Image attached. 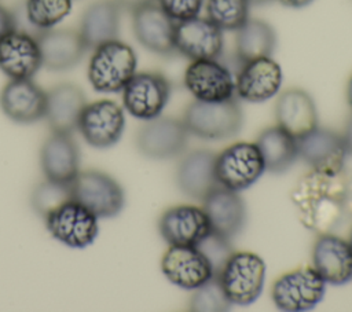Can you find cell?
Segmentation results:
<instances>
[{
    "mask_svg": "<svg viewBox=\"0 0 352 312\" xmlns=\"http://www.w3.org/2000/svg\"><path fill=\"white\" fill-rule=\"evenodd\" d=\"M300 223L316 235L336 234L352 221V177L344 170L327 175L311 170L290 194Z\"/></svg>",
    "mask_w": 352,
    "mask_h": 312,
    "instance_id": "cell-1",
    "label": "cell"
},
{
    "mask_svg": "<svg viewBox=\"0 0 352 312\" xmlns=\"http://www.w3.org/2000/svg\"><path fill=\"white\" fill-rule=\"evenodd\" d=\"M138 58L133 48L116 38L94 49L88 63V81L96 92H121L136 73Z\"/></svg>",
    "mask_w": 352,
    "mask_h": 312,
    "instance_id": "cell-2",
    "label": "cell"
},
{
    "mask_svg": "<svg viewBox=\"0 0 352 312\" xmlns=\"http://www.w3.org/2000/svg\"><path fill=\"white\" fill-rule=\"evenodd\" d=\"M182 120L190 135L219 142L232 137L241 131L243 113L235 96L220 102L194 99L187 106Z\"/></svg>",
    "mask_w": 352,
    "mask_h": 312,
    "instance_id": "cell-3",
    "label": "cell"
},
{
    "mask_svg": "<svg viewBox=\"0 0 352 312\" xmlns=\"http://www.w3.org/2000/svg\"><path fill=\"white\" fill-rule=\"evenodd\" d=\"M265 263L253 252H232L219 278L232 305L248 307L261 294L265 282Z\"/></svg>",
    "mask_w": 352,
    "mask_h": 312,
    "instance_id": "cell-4",
    "label": "cell"
},
{
    "mask_svg": "<svg viewBox=\"0 0 352 312\" xmlns=\"http://www.w3.org/2000/svg\"><path fill=\"white\" fill-rule=\"evenodd\" d=\"M326 282L314 267H301L280 275L272 285L274 305L285 312L314 309L324 297Z\"/></svg>",
    "mask_w": 352,
    "mask_h": 312,
    "instance_id": "cell-5",
    "label": "cell"
},
{
    "mask_svg": "<svg viewBox=\"0 0 352 312\" xmlns=\"http://www.w3.org/2000/svg\"><path fill=\"white\" fill-rule=\"evenodd\" d=\"M70 186L73 199L85 206L98 219L114 217L125 205L122 187L104 172L95 169L78 172Z\"/></svg>",
    "mask_w": 352,
    "mask_h": 312,
    "instance_id": "cell-6",
    "label": "cell"
},
{
    "mask_svg": "<svg viewBox=\"0 0 352 312\" xmlns=\"http://www.w3.org/2000/svg\"><path fill=\"white\" fill-rule=\"evenodd\" d=\"M216 176L220 186L242 191L252 187L265 172L256 143L236 142L216 154Z\"/></svg>",
    "mask_w": 352,
    "mask_h": 312,
    "instance_id": "cell-7",
    "label": "cell"
},
{
    "mask_svg": "<svg viewBox=\"0 0 352 312\" xmlns=\"http://www.w3.org/2000/svg\"><path fill=\"white\" fill-rule=\"evenodd\" d=\"M169 98L170 82L158 71L135 73L122 89L124 109L143 121L160 117Z\"/></svg>",
    "mask_w": 352,
    "mask_h": 312,
    "instance_id": "cell-8",
    "label": "cell"
},
{
    "mask_svg": "<svg viewBox=\"0 0 352 312\" xmlns=\"http://www.w3.org/2000/svg\"><path fill=\"white\" fill-rule=\"evenodd\" d=\"M44 221L54 239L73 249L89 246L99 234L98 217L74 199L52 210Z\"/></svg>",
    "mask_w": 352,
    "mask_h": 312,
    "instance_id": "cell-9",
    "label": "cell"
},
{
    "mask_svg": "<svg viewBox=\"0 0 352 312\" xmlns=\"http://www.w3.org/2000/svg\"><path fill=\"white\" fill-rule=\"evenodd\" d=\"M188 135L183 120L160 115L140 126L136 148L150 159H170L184 153Z\"/></svg>",
    "mask_w": 352,
    "mask_h": 312,
    "instance_id": "cell-10",
    "label": "cell"
},
{
    "mask_svg": "<svg viewBox=\"0 0 352 312\" xmlns=\"http://www.w3.org/2000/svg\"><path fill=\"white\" fill-rule=\"evenodd\" d=\"M124 128L125 115L122 107L110 99H100L85 104L77 131L89 146L109 148L118 143Z\"/></svg>",
    "mask_w": 352,
    "mask_h": 312,
    "instance_id": "cell-11",
    "label": "cell"
},
{
    "mask_svg": "<svg viewBox=\"0 0 352 312\" xmlns=\"http://www.w3.org/2000/svg\"><path fill=\"white\" fill-rule=\"evenodd\" d=\"M183 81L195 100L220 102L235 96V78L219 59L191 60Z\"/></svg>",
    "mask_w": 352,
    "mask_h": 312,
    "instance_id": "cell-12",
    "label": "cell"
},
{
    "mask_svg": "<svg viewBox=\"0 0 352 312\" xmlns=\"http://www.w3.org/2000/svg\"><path fill=\"white\" fill-rule=\"evenodd\" d=\"M158 231L169 246H197L212 234L204 208L195 205L168 208L158 220Z\"/></svg>",
    "mask_w": 352,
    "mask_h": 312,
    "instance_id": "cell-13",
    "label": "cell"
},
{
    "mask_svg": "<svg viewBox=\"0 0 352 312\" xmlns=\"http://www.w3.org/2000/svg\"><path fill=\"white\" fill-rule=\"evenodd\" d=\"M161 271L172 285L184 290H194L214 275L198 246H169L161 258Z\"/></svg>",
    "mask_w": 352,
    "mask_h": 312,
    "instance_id": "cell-14",
    "label": "cell"
},
{
    "mask_svg": "<svg viewBox=\"0 0 352 312\" xmlns=\"http://www.w3.org/2000/svg\"><path fill=\"white\" fill-rule=\"evenodd\" d=\"M298 157L311 170L334 175L344 170L346 150L342 136L329 128L316 126L297 139Z\"/></svg>",
    "mask_w": 352,
    "mask_h": 312,
    "instance_id": "cell-15",
    "label": "cell"
},
{
    "mask_svg": "<svg viewBox=\"0 0 352 312\" xmlns=\"http://www.w3.org/2000/svg\"><path fill=\"white\" fill-rule=\"evenodd\" d=\"M224 37L209 18L195 16L176 22L175 49L190 60L219 59L223 52Z\"/></svg>",
    "mask_w": 352,
    "mask_h": 312,
    "instance_id": "cell-16",
    "label": "cell"
},
{
    "mask_svg": "<svg viewBox=\"0 0 352 312\" xmlns=\"http://www.w3.org/2000/svg\"><path fill=\"white\" fill-rule=\"evenodd\" d=\"M282 69L271 56L242 63L235 78V95L250 103H261L280 91Z\"/></svg>",
    "mask_w": 352,
    "mask_h": 312,
    "instance_id": "cell-17",
    "label": "cell"
},
{
    "mask_svg": "<svg viewBox=\"0 0 352 312\" xmlns=\"http://www.w3.org/2000/svg\"><path fill=\"white\" fill-rule=\"evenodd\" d=\"M312 267L322 279L334 286L352 280V247L337 234L318 235L312 246Z\"/></svg>",
    "mask_w": 352,
    "mask_h": 312,
    "instance_id": "cell-18",
    "label": "cell"
},
{
    "mask_svg": "<svg viewBox=\"0 0 352 312\" xmlns=\"http://www.w3.org/2000/svg\"><path fill=\"white\" fill-rule=\"evenodd\" d=\"M212 232L231 241L238 236L246 224V205L239 191L216 187L202 201Z\"/></svg>",
    "mask_w": 352,
    "mask_h": 312,
    "instance_id": "cell-19",
    "label": "cell"
},
{
    "mask_svg": "<svg viewBox=\"0 0 352 312\" xmlns=\"http://www.w3.org/2000/svg\"><path fill=\"white\" fill-rule=\"evenodd\" d=\"M176 22L153 3L132 12V30L136 40L150 52L168 56L175 49Z\"/></svg>",
    "mask_w": 352,
    "mask_h": 312,
    "instance_id": "cell-20",
    "label": "cell"
},
{
    "mask_svg": "<svg viewBox=\"0 0 352 312\" xmlns=\"http://www.w3.org/2000/svg\"><path fill=\"white\" fill-rule=\"evenodd\" d=\"M41 66V51L34 36L15 29L0 37V70L10 80L32 78Z\"/></svg>",
    "mask_w": 352,
    "mask_h": 312,
    "instance_id": "cell-21",
    "label": "cell"
},
{
    "mask_svg": "<svg viewBox=\"0 0 352 312\" xmlns=\"http://www.w3.org/2000/svg\"><path fill=\"white\" fill-rule=\"evenodd\" d=\"M216 154L210 150H194L186 153L175 172L177 188L188 198L204 201L206 195L219 187L216 176Z\"/></svg>",
    "mask_w": 352,
    "mask_h": 312,
    "instance_id": "cell-22",
    "label": "cell"
},
{
    "mask_svg": "<svg viewBox=\"0 0 352 312\" xmlns=\"http://www.w3.org/2000/svg\"><path fill=\"white\" fill-rule=\"evenodd\" d=\"M47 92L32 78L10 80L0 92V107L12 121L32 124L45 115Z\"/></svg>",
    "mask_w": 352,
    "mask_h": 312,
    "instance_id": "cell-23",
    "label": "cell"
},
{
    "mask_svg": "<svg viewBox=\"0 0 352 312\" xmlns=\"http://www.w3.org/2000/svg\"><path fill=\"white\" fill-rule=\"evenodd\" d=\"M36 38L43 66L51 71H65L77 66L87 52L78 30L52 27L41 32Z\"/></svg>",
    "mask_w": 352,
    "mask_h": 312,
    "instance_id": "cell-24",
    "label": "cell"
},
{
    "mask_svg": "<svg viewBox=\"0 0 352 312\" xmlns=\"http://www.w3.org/2000/svg\"><path fill=\"white\" fill-rule=\"evenodd\" d=\"M85 104V95L78 85L62 82L47 91L44 118L52 132L72 135L77 131Z\"/></svg>",
    "mask_w": 352,
    "mask_h": 312,
    "instance_id": "cell-25",
    "label": "cell"
},
{
    "mask_svg": "<svg viewBox=\"0 0 352 312\" xmlns=\"http://www.w3.org/2000/svg\"><path fill=\"white\" fill-rule=\"evenodd\" d=\"M40 165L47 180L72 183L80 172V150L72 135L52 132L41 147Z\"/></svg>",
    "mask_w": 352,
    "mask_h": 312,
    "instance_id": "cell-26",
    "label": "cell"
},
{
    "mask_svg": "<svg viewBox=\"0 0 352 312\" xmlns=\"http://www.w3.org/2000/svg\"><path fill=\"white\" fill-rule=\"evenodd\" d=\"M276 125L287 131L296 139L307 135L318 126V111L312 96L301 88H290L276 99Z\"/></svg>",
    "mask_w": 352,
    "mask_h": 312,
    "instance_id": "cell-27",
    "label": "cell"
},
{
    "mask_svg": "<svg viewBox=\"0 0 352 312\" xmlns=\"http://www.w3.org/2000/svg\"><path fill=\"white\" fill-rule=\"evenodd\" d=\"M121 8L114 0H96L82 12L78 33L87 49L116 40L120 32Z\"/></svg>",
    "mask_w": 352,
    "mask_h": 312,
    "instance_id": "cell-28",
    "label": "cell"
},
{
    "mask_svg": "<svg viewBox=\"0 0 352 312\" xmlns=\"http://www.w3.org/2000/svg\"><path fill=\"white\" fill-rule=\"evenodd\" d=\"M73 0H22L12 11L15 29L37 37L41 32L55 27L63 21Z\"/></svg>",
    "mask_w": 352,
    "mask_h": 312,
    "instance_id": "cell-29",
    "label": "cell"
},
{
    "mask_svg": "<svg viewBox=\"0 0 352 312\" xmlns=\"http://www.w3.org/2000/svg\"><path fill=\"white\" fill-rule=\"evenodd\" d=\"M265 170L274 175L286 172L298 158L297 139L279 125L265 128L256 139Z\"/></svg>",
    "mask_w": 352,
    "mask_h": 312,
    "instance_id": "cell-30",
    "label": "cell"
},
{
    "mask_svg": "<svg viewBox=\"0 0 352 312\" xmlns=\"http://www.w3.org/2000/svg\"><path fill=\"white\" fill-rule=\"evenodd\" d=\"M276 47L274 27L261 19H248L235 36V56L239 65L253 59L271 56Z\"/></svg>",
    "mask_w": 352,
    "mask_h": 312,
    "instance_id": "cell-31",
    "label": "cell"
},
{
    "mask_svg": "<svg viewBox=\"0 0 352 312\" xmlns=\"http://www.w3.org/2000/svg\"><path fill=\"white\" fill-rule=\"evenodd\" d=\"M249 0H206V18L223 32H236L249 19Z\"/></svg>",
    "mask_w": 352,
    "mask_h": 312,
    "instance_id": "cell-32",
    "label": "cell"
},
{
    "mask_svg": "<svg viewBox=\"0 0 352 312\" xmlns=\"http://www.w3.org/2000/svg\"><path fill=\"white\" fill-rule=\"evenodd\" d=\"M70 199H73L70 183H59L47 179L34 187L30 198L32 208L43 219Z\"/></svg>",
    "mask_w": 352,
    "mask_h": 312,
    "instance_id": "cell-33",
    "label": "cell"
},
{
    "mask_svg": "<svg viewBox=\"0 0 352 312\" xmlns=\"http://www.w3.org/2000/svg\"><path fill=\"white\" fill-rule=\"evenodd\" d=\"M232 307L221 286L219 274H214L208 282L194 289L190 298V309L195 312H224Z\"/></svg>",
    "mask_w": 352,
    "mask_h": 312,
    "instance_id": "cell-34",
    "label": "cell"
},
{
    "mask_svg": "<svg viewBox=\"0 0 352 312\" xmlns=\"http://www.w3.org/2000/svg\"><path fill=\"white\" fill-rule=\"evenodd\" d=\"M197 246L205 253V256L210 261V264L214 269V274L220 272L224 263L227 261V258L232 253L230 241H227V239H224V238H221V236H219L213 232L209 236H206Z\"/></svg>",
    "mask_w": 352,
    "mask_h": 312,
    "instance_id": "cell-35",
    "label": "cell"
},
{
    "mask_svg": "<svg viewBox=\"0 0 352 312\" xmlns=\"http://www.w3.org/2000/svg\"><path fill=\"white\" fill-rule=\"evenodd\" d=\"M157 3L175 22H182L198 16L205 0H157Z\"/></svg>",
    "mask_w": 352,
    "mask_h": 312,
    "instance_id": "cell-36",
    "label": "cell"
},
{
    "mask_svg": "<svg viewBox=\"0 0 352 312\" xmlns=\"http://www.w3.org/2000/svg\"><path fill=\"white\" fill-rule=\"evenodd\" d=\"M11 30H15L14 14L11 10H8L0 4V37L10 33Z\"/></svg>",
    "mask_w": 352,
    "mask_h": 312,
    "instance_id": "cell-37",
    "label": "cell"
},
{
    "mask_svg": "<svg viewBox=\"0 0 352 312\" xmlns=\"http://www.w3.org/2000/svg\"><path fill=\"white\" fill-rule=\"evenodd\" d=\"M118 7L121 10H126L129 11L131 14L144 5H148V4H153V3H157V0H114Z\"/></svg>",
    "mask_w": 352,
    "mask_h": 312,
    "instance_id": "cell-38",
    "label": "cell"
},
{
    "mask_svg": "<svg viewBox=\"0 0 352 312\" xmlns=\"http://www.w3.org/2000/svg\"><path fill=\"white\" fill-rule=\"evenodd\" d=\"M341 136H342V140H344V144H345L346 154L352 155V115L346 121L345 131H344V133Z\"/></svg>",
    "mask_w": 352,
    "mask_h": 312,
    "instance_id": "cell-39",
    "label": "cell"
},
{
    "mask_svg": "<svg viewBox=\"0 0 352 312\" xmlns=\"http://www.w3.org/2000/svg\"><path fill=\"white\" fill-rule=\"evenodd\" d=\"M279 1L282 5L285 7H290V8H302L309 5L314 0H276Z\"/></svg>",
    "mask_w": 352,
    "mask_h": 312,
    "instance_id": "cell-40",
    "label": "cell"
},
{
    "mask_svg": "<svg viewBox=\"0 0 352 312\" xmlns=\"http://www.w3.org/2000/svg\"><path fill=\"white\" fill-rule=\"evenodd\" d=\"M346 102L349 104V107L352 109V74L348 80V84H346Z\"/></svg>",
    "mask_w": 352,
    "mask_h": 312,
    "instance_id": "cell-41",
    "label": "cell"
},
{
    "mask_svg": "<svg viewBox=\"0 0 352 312\" xmlns=\"http://www.w3.org/2000/svg\"><path fill=\"white\" fill-rule=\"evenodd\" d=\"M268 1H271V0H249L250 4H265Z\"/></svg>",
    "mask_w": 352,
    "mask_h": 312,
    "instance_id": "cell-42",
    "label": "cell"
},
{
    "mask_svg": "<svg viewBox=\"0 0 352 312\" xmlns=\"http://www.w3.org/2000/svg\"><path fill=\"white\" fill-rule=\"evenodd\" d=\"M348 242H349V245H351V247H352V225H351V230H349V235H348Z\"/></svg>",
    "mask_w": 352,
    "mask_h": 312,
    "instance_id": "cell-43",
    "label": "cell"
}]
</instances>
